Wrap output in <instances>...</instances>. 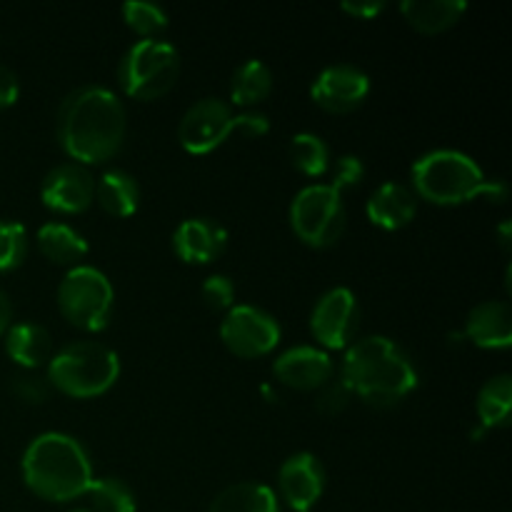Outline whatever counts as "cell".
Here are the masks:
<instances>
[{"label": "cell", "mask_w": 512, "mask_h": 512, "mask_svg": "<svg viewBox=\"0 0 512 512\" xmlns=\"http://www.w3.org/2000/svg\"><path fill=\"white\" fill-rule=\"evenodd\" d=\"M475 410H478L480 425H483L485 430L505 428L512 410V375L500 373L495 375V378H490L488 383L480 388Z\"/></svg>", "instance_id": "cell-25"}, {"label": "cell", "mask_w": 512, "mask_h": 512, "mask_svg": "<svg viewBox=\"0 0 512 512\" xmlns=\"http://www.w3.org/2000/svg\"><path fill=\"white\" fill-rule=\"evenodd\" d=\"M10 390L18 400L28 405H40L48 400V380L38 373V370H23V373L10 378Z\"/></svg>", "instance_id": "cell-31"}, {"label": "cell", "mask_w": 512, "mask_h": 512, "mask_svg": "<svg viewBox=\"0 0 512 512\" xmlns=\"http://www.w3.org/2000/svg\"><path fill=\"white\" fill-rule=\"evenodd\" d=\"M340 8L348 15H353V18L373 20L385 10V0H353V3L345 0V3H340Z\"/></svg>", "instance_id": "cell-35"}, {"label": "cell", "mask_w": 512, "mask_h": 512, "mask_svg": "<svg viewBox=\"0 0 512 512\" xmlns=\"http://www.w3.org/2000/svg\"><path fill=\"white\" fill-rule=\"evenodd\" d=\"M465 338L483 350H503L512 345V308L505 300H485L475 305L465 320Z\"/></svg>", "instance_id": "cell-18"}, {"label": "cell", "mask_w": 512, "mask_h": 512, "mask_svg": "<svg viewBox=\"0 0 512 512\" xmlns=\"http://www.w3.org/2000/svg\"><path fill=\"white\" fill-rule=\"evenodd\" d=\"M120 378V355L98 340H75L48 360V385L68 398L90 400L108 393Z\"/></svg>", "instance_id": "cell-5"}, {"label": "cell", "mask_w": 512, "mask_h": 512, "mask_svg": "<svg viewBox=\"0 0 512 512\" xmlns=\"http://www.w3.org/2000/svg\"><path fill=\"white\" fill-rule=\"evenodd\" d=\"M115 290L108 275L95 265H75L58 285V308L70 325L83 333H100L110 325Z\"/></svg>", "instance_id": "cell-8"}, {"label": "cell", "mask_w": 512, "mask_h": 512, "mask_svg": "<svg viewBox=\"0 0 512 512\" xmlns=\"http://www.w3.org/2000/svg\"><path fill=\"white\" fill-rule=\"evenodd\" d=\"M278 490L290 510L310 512L325 493V468L318 455L293 453L278 470Z\"/></svg>", "instance_id": "cell-14"}, {"label": "cell", "mask_w": 512, "mask_h": 512, "mask_svg": "<svg viewBox=\"0 0 512 512\" xmlns=\"http://www.w3.org/2000/svg\"><path fill=\"white\" fill-rule=\"evenodd\" d=\"M125 133L128 115L123 100L105 85H80L60 100L55 135L73 163H105L123 148Z\"/></svg>", "instance_id": "cell-1"}, {"label": "cell", "mask_w": 512, "mask_h": 512, "mask_svg": "<svg viewBox=\"0 0 512 512\" xmlns=\"http://www.w3.org/2000/svg\"><path fill=\"white\" fill-rule=\"evenodd\" d=\"M85 498L93 512H135L138 498L133 488L120 478H93Z\"/></svg>", "instance_id": "cell-27"}, {"label": "cell", "mask_w": 512, "mask_h": 512, "mask_svg": "<svg viewBox=\"0 0 512 512\" xmlns=\"http://www.w3.org/2000/svg\"><path fill=\"white\" fill-rule=\"evenodd\" d=\"M413 193L435 205H460L488 195L495 203L508 200L505 180H490L463 150L438 148L420 155L410 168Z\"/></svg>", "instance_id": "cell-4"}, {"label": "cell", "mask_w": 512, "mask_h": 512, "mask_svg": "<svg viewBox=\"0 0 512 512\" xmlns=\"http://www.w3.org/2000/svg\"><path fill=\"white\" fill-rule=\"evenodd\" d=\"M273 373L288 388L320 390L328 380H333L335 363L328 350L315 345H295L275 358Z\"/></svg>", "instance_id": "cell-15"}, {"label": "cell", "mask_w": 512, "mask_h": 512, "mask_svg": "<svg viewBox=\"0 0 512 512\" xmlns=\"http://www.w3.org/2000/svg\"><path fill=\"white\" fill-rule=\"evenodd\" d=\"M35 243L38 250L55 265H80V260L90 253V245L85 240V235L78 228L68 223H60V220H50L43 223L35 233Z\"/></svg>", "instance_id": "cell-20"}, {"label": "cell", "mask_w": 512, "mask_h": 512, "mask_svg": "<svg viewBox=\"0 0 512 512\" xmlns=\"http://www.w3.org/2000/svg\"><path fill=\"white\" fill-rule=\"evenodd\" d=\"M235 283L233 278L223 273H213L203 280L200 285V298H203L205 308L213 310V313H228L235 305Z\"/></svg>", "instance_id": "cell-30"}, {"label": "cell", "mask_w": 512, "mask_h": 512, "mask_svg": "<svg viewBox=\"0 0 512 512\" xmlns=\"http://www.w3.org/2000/svg\"><path fill=\"white\" fill-rule=\"evenodd\" d=\"M365 215L380 230H400L418 215V195L403 183H380L365 203Z\"/></svg>", "instance_id": "cell-17"}, {"label": "cell", "mask_w": 512, "mask_h": 512, "mask_svg": "<svg viewBox=\"0 0 512 512\" xmlns=\"http://www.w3.org/2000/svg\"><path fill=\"white\" fill-rule=\"evenodd\" d=\"M270 130L268 115L260 110L233 113V105L223 98H200L183 113L178 140L185 153L208 155L218 150L233 133L260 138Z\"/></svg>", "instance_id": "cell-6"}, {"label": "cell", "mask_w": 512, "mask_h": 512, "mask_svg": "<svg viewBox=\"0 0 512 512\" xmlns=\"http://www.w3.org/2000/svg\"><path fill=\"white\" fill-rule=\"evenodd\" d=\"M20 98V80L13 73V68L0 63V110L10 108V105L18 103Z\"/></svg>", "instance_id": "cell-34"}, {"label": "cell", "mask_w": 512, "mask_h": 512, "mask_svg": "<svg viewBox=\"0 0 512 512\" xmlns=\"http://www.w3.org/2000/svg\"><path fill=\"white\" fill-rule=\"evenodd\" d=\"M10 320H13V303H10L8 295L0 290V338H3L5 330L10 328Z\"/></svg>", "instance_id": "cell-36"}, {"label": "cell", "mask_w": 512, "mask_h": 512, "mask_svg": "<svg viewBox=\"0 0 512 512\" xmlns=\"http://www.w3.org/2000/svg\"><path fill=\"white\" fill-rule=\"evenodd\" d=\"M340 380L363 403L393 408L415 393L420 375L413 358L393 338L368 335L345 350Z\"/></svg>", "instance_id": "cell-2"}, {"label": "cell", "mask_w": 512, "mask_h": 512, "mask_svg": "<svg viewBox=\"0 0 512 512\" xmlns=\"http://www.w3.org/2000/svg\"><path fill=\"white\" fill-rule=\"evenodd\" d=\"M468 10V0H403L400 13L420 33H443Z\"/></svg>", "instance_id": "cell-22"}, {"label": "cell", "mask_w": 512, "mask_h": 512, "mask_svg": "<svg viewBox=\"0 0 512 512\" xmlns=\"http://www.w3.org/2000/svg\"><path fill=\"white\" fill-rule=\"evenodd\" d=\"M95 200L113 218H130L140 205V185L135 175H130L128 170H105L95 180Z\"/></svg>", "instance_id": "cell-21"}, {"label": "cell", "mask_w": 512, "mask_h": 512, "mask_svg": "<svg viewBox=\"0 0 512 512\" xmlns=\"http://www.w3.org/2000/svg\"><path fill=\"white\" fill-rule=\"evenodd\" d=\"M363 178H365L363 160H360L358 155H340L333 165V180H330V185L343 193L345 188H355V185H360V180Z\"/></svg>", "instance_id": "cell-33"}, {"label": "cell", "mask_w": 512, "mask_h": 512, "mask_svg": "<svg viewBox=\"0 0 512 512\" xmlns=\"http://www.w3.org/2000/svg\"><path fill=\"white\" fill-rule=\"evenodd\" d=\"M348 225L343 193L330 183L305 185L290 203V228L310 248H330Z\"/></svg>", "instance_id": "cell-9"}, {"label": "cell", "mask_w": 512, "mask_h": 512, "mask_svg": "<svg viewBox=\"0 0 512 512\" xmlns=\"http://www.w3.org/2000/svg\"><path fill=\"white\" fill-rule=\"evenodd\" d=\"M290 160L295 170L308 178H320L330 170V145L315 133H298L290 140Z\"/></svg>", "instance_id": "cell-26"}, {"label": "cell", "mask_w": 512, "mask_h": 512, "mask_svg": "<svg viewBox=\"0 0 512 512\" xmlns=\"http://www.w3.org/2000/svg\"><path fill=\"white\" fill-rule=\"evenodd\" d=\"M228 245V230L215 218L195 215L185 218L173 230V250L183 263L188 265H208L223 255Z\"/></svg>", "instance_id": "cell-16"}, {"label": "cell", "mask_w": 512, "mask_h": 512, "mask_svg": "<svg viewBox=\"0 0 512 512\" xmlns=\"http://www.w3.org/2000/svg\"><path fill=\"white\" fill-rule=\"evenodd\" d=\"M360 325L358 298L345 285L325 290L310 313V333L323 350H348Z\"/></svg>", "instance_id": "cell-11"}, {"label": "cell", "mask_w": 512, "mask_h": 512, "mask_svg": "<svg viewBox=\"0 0 512 512\" xmlns=\"http://www.w3.org/2000/svg\"><path fill=\"white\" fill-rule=\"evenodd\" d=\"M180 53L170 40L140 38L118 63V85L128 98L158 100L175 88Z\"/></svg>", "instance_id": "cell-7"}, {"label": "cell", "mask_w": 512, "mask_h": 512, "mask_svg": "<svg viewBox=\"0 0 512 512\" xmlns=\"http://www.w3.org/2000/svg\"><path fill=\"white\" fill-rule=\"evenodd\" d=\"M208 512H280V498L270 485L243 480L220 490Z\"/></svg>", "instance_id": "cell-23"}, {"label": "cell", "mask_w": 512, "mask_h": 512, "mask_svg": "<svg viewBox=\"0 0 512 512\" xmlns=\"http://www.w3.org/2000/svg\"><path fill=\"white\" fill-rule=\"evenodd\" d=\"M120 13H123L125 25L135 30L140 38H158L170 23L168 10L153 0H125Z\"/></svg>", "instance_id": "cell-28"}, {"label": "cell", "mask_w": 512, "mask_h": 512, "mask_svg": "<svg viewBox=\"0 0 512 512\" xmlns=\"http://www.w3.org/2000/svg\"><path fill=\"white\" fill-rule=\"evenodd\" d=\"M220 340L238 358H263L283 340L278 318L260 305H233L220 320Z\"/></svg>", "instance_id": "cell-10"}, {"label": "cell", "mask_w": 512, "mask_h": 512, "mask_svg": "<svg viewBox=\"0 0 512 512\" xmlns=\"http://www.w3.org/2000/svg\"><path fill=\"white\" fill-rule=\"evenodd\" d=\"M5 353L23 370H38L53 358V338L38 323H15L5 330Z\"/></svg>", "instance_id": "cell-19"}, {"label": "cell", "mask_w": 512, "mask_h": 512, "mask_svg": "<svg viewBox=\"0 0 512 512\" xmlns=\"http://www.w3.org/2000/svg\"><path fill=\"white\" fill-rule=\"evenodd\" d=\"M273 93V70L265 60L250 58L235 68L230 78V103L238 108H253Z\"/></svg>", "instance_id": "cell-24"}, {"label": "cell", "mask_w": 512, "mask_h": 512, "mask_svg": "<svg viewBox=\"0 0 512 512\" xmlns=\"http://www.w3.org/2000/svg\"><path fill=\"white\" fill-rule=\"evenodd\" d=\"M28 490L48 503H70L83 498L93 483V460L78 438L48 430L33 438L20 460Z\"/></svg>", "instance_id": "cell-3"}, {"label": "cell", "mask_w": 512, "mask_h": 512, "mask_svg": "<svg viewBox=\"0 0 512 512\" xmlns=\"http://www.w3.org/2000/svg\"><path fill=\"white\" fill-rule=\"evenodd\" d=\"M70 512H93V510H88V508H75V510H70Z\"/></svg>", "instance_id": "cell-38"}, {"label": "cell", "mask_w": 512, "mask_h": 512, "mask_svg": "<svg viewBox=\"0 0 512 512\" xmlns=\"http://www.w3.org/2000/svg\"><path fill=\"white\" fill-rule=\"evenodd\" d=\"M373 80L353 63H333L318 73L310 85V98L328 113H350L370 95Z\"/></svg>", "instance_id": "cell-12"}, {"label": "cell", "mask_w": 512, "mask_h": 512, "mask_svg": "<svg viewBox=\"0 0 512 512\" xmlns=\"http://www.w3.org/2000/svg\"><path fill=\"white\" fill-rule=\"evenodd\" d=\"M498 238H500V245H503L505 250H510V240H512V223H510V220H503V223H500Z\"/></svg>", "instance_id": "cell-37"}, {"label": "cell", "mask_w": 512, "mask_h": 512, "mask_svg": "<svg viewBox=\"0 0 512 512\" xmlns=\"http://www.w3.org/2000/svg\"><path fill=\"white\" fill-rule=\"evenodd\" d=\"M28 255V230L18 220H0V273L20 268Z\"/></svg>", "instance_id": "cell-29"}, {"label": "cell", "mask_w": 512, "mask_h": 512, "mask_svg": "<svg viewBox=\"0 0 512 512\" xmlns=\"http://www.w3.org/2000/svg\"><path fill=\"white\" fill-rule=\"evenodd\" d=\"M40 200L48 210L60 215H78L93 205L95 178L80 163H60L45 173L40 183Z\"/></svg>", "instance_id": "cell-13"}, {"label": "cell", "mask_w": 512, "mask_h": 512, "mask_svg": "<svg viewBox=\"0 0 512 512\" xmlns=\"http://www.w3.org/2000/svg\"><path fill=\"white\" fill-rule=\"evenodd\" d=\"M350 398H353V395H350V390L345 388L343 380L333 378L320 388L318 398H315V408H318L323 415H338L348 408Z\"/></svg>", "instance_id": "cell-32"}]
</instances>
